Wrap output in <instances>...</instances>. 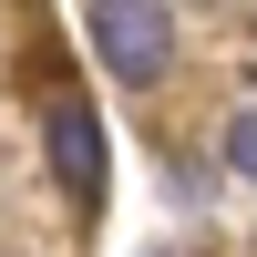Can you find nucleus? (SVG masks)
I'll return each instance as SVG.
<instances>
[{
	"label": "nucleus",
	"mask_w": 257,
	"mask_h": 257,
	"mask_svg": "<svg viewBox=\"0 0 257 257\" xmlns=\"http://www.w3.org/2000/svg\"><path fill=\"white\" fill-rule=\"evenodd\" d=\"M82 41H93V62H103L113 82H134V93L175 72V11H155V0H113V11H93Z\"/></svg>",
	"instance_id": "1"
},
{
	"label": "nucleus",
	"mask_w": 257,
	"mask_h": 257,
	"mask_svg": "<svg viewBox=\"0 0 257 257\" xmlns=\"http://www.w3.org/2000/svg\"><path fill=\"white\" fill-rule=\"evenodd\" d=\"M41 144H52L62 196H72V206H103V123H93V103H72V93H62L52 113H41Z\"/></svg>",
	"instance_id": "2"
},
{
	"label": "nucleus",
	"mask_w": 257,
	"mask_h": 257,
	"mask_svg": "<svg viewBox=\"0 0 257 257\" xmlns=\"http://www.w3.org/2000/svg\"><path fill=\"white\" fill-rule=\"evenodd\" d=\"M226 165H237V175L257 185V103H247V113H237V123H226Z\"/></svg>",
	"instance_id": "3"
}]
</instances>
